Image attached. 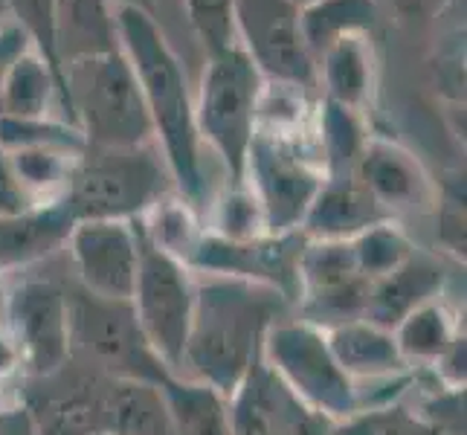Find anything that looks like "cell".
<instances>
[{
  "label": "cell",
  "mask_w": 467,
  "mask_h": 435,
  "mask_svg": "<svg viewBox=\"0 0 467 435\" xmlns=\"http://www.w3.org/2000/svg\"><path fill=\"white\" fill-rule=\"evenodd\" d=\"M119 47L131 61L154 125V145L163 154L174 192L195 209L206 201L203 142L195 125V99L181 58L174 56L157 18L134 6H117Z\"/></svg>",
  "instance_id": "1"
},
{
  "label": "cell",
  "mask_w": 467,
  "mask_h": 435,
  "mask_svg": "<svg viewBox=\"0 0 467 435\" xmlns=\"http://www.w3.org/2000/svg\"><path fill=\"white\" fill-rule=\"evenodd\" d=\"M287 308L291 302L273 287L230 276H198L181 375L230 398L259 363L270 326Z\"/></svg>",
  "instance_id": "2"
},
{
  "label": "cell",
  "mask_w": 467,
  "mask_h": 435,
  "mask_svg": "<svg viewBox=\"0 0 467 435\" xmlns=\"http://www.w3.org/2000/svg\"><path fill=\"white\" fill-rule=\"evenodd\" d=\"M169 192L174 183L154 142L134 149L85 145L64 203L76 221H137Z\"/></svg>",
  "instance_id": "3"
},
{
  "label": "cell",
  "mask_w": 467,
  "mask_h": 435,
  "mask_svg": "<svg viewBox=\"0 0 467 435\" xmlns=\"http://www.w3.org/2000/svg\"><path fill=\"white\" fill-rule=\"evenodd\" d=\"M70 122L88 145L134 149L154 142V125L137 73L122 50L78 58L61 70Z\"/></svg>",
  "instance_id": "4"
},
{
  "label": "cell",
  "mask_w": 467,
  "mask_h": 435,
  "mask_svg": "<svg viewBox=\"0 0 467 435\" xmlns=\"http://www.w3.org/2000/svg\"><path fill=\"white\" fill-rule=\"evenodd\" d=\"M308 125H255V134L247 151L244 183L259 201L270 235L294 233L302 227L314 195L319 192L326 171L317 140Z\"/></svg>",
  "instance_id": "5"
},
{
  "label": "cell",
  "mask_w": 467,
  "mask_h": 435,
  "mask_svg": "<svg viewBox=\"0 0 467 435\" xmlns=\"http://www.w3.org/2000/svg\"><path fill=\"white\" fill-rule=\"evenodd\" d=\"M265 88V76L235 41L218 53H209L195 99V125L201 142L227 166L230 183H244L247 151L259 125Z\"/></svg>",
  "instance_id": "6"
},
{
  "label": "cell",
  "mask_w": 467,
  "mask_h": 435,
  "mask_svg": "<svg viewBox=\"0 0 467 435\" xmlns=\"http://www.w3.org/2000/svg\"><path fill=\"white\" fill-rule=\"evenodd\" d=\"M262 360L287 395L334 424L360 409V389L334 360L326 328L302 316L273 322L262 346Z\"/></svg>",
  "instance_id": "7"
},
{
  "label": "cell",
  "mask_w": 467,
  "mask_h": 435,
  "mask_svg": "<svg viewBox=\"0 0 467 435\" xmlns=\"http://www.w3.org/2000/svg\"><path fill=\"white\" fill-rule=\"evenodd\" d=\"M137 223V221H134ZM140 267L131 294V311L137 326L146 337L154 357L163 363L169 372L181 375L183 351L192 328V314H195V294L198 276L181 259L154 247L140 230Z\"/></svg>",
  "instance_id": "8"
},
{
  "label": "cell",
  "mask_w": 467,
  "mask_h": 435,
  "mask_svg": "<svg viewBox=\"0 0 467 435\" xmlns=\"http://www.w3.org/2000/svg\"><path fill=\"white\" fill-rule=\"evenodd\" d=\"M70 296L73 357H82L96 372L157 383L169 368L154 357L142 337L131 302L90 296L78 287Z\"/></svg>",
  "instance_id": "9"
},
{
  "label": "cell",
  "mask_w": 467,
  "mask_h": 435,
  "mask_svg": "<svg viewBox=\"0 0 467 435\" xmlns=\"http://www.w3.org/2000/svg\"><path fill=\"white\" fill-rule=\"evenodd\" d=\"M233 36L267 85L317 88V58L305 41L296 0H235Z\"/></svg>",
  "instance_id": "10"
},
{
  "label": "cell",
  "mask_w": 467,
  "mask_h": 435,
  "mask_svg": "<svg viewBox=\"0 0 467 435\" xmlns=\"http://www.w3.org/2000/svg\"><path fill=\"white\" fill-rule=\"evenodd\" d=\"M4 328L29 380L53 378L73 360L70 296L50 279H24L9 290Z\"/></svg>",
  "instance_id": "11"
},
{
  "label": "cell",
  "mask_w": 467,
  "mask_h": 435,
  "mask_svg": "<svg viewBox=\"0 0 467 435\" xmlns=\"http://www.w3.org/2000/svg\"><path fill=\"white\" fill-rule=\"evenodd\" d=\"M308 244L302 230L282 235H255V238H223L203 233L198 250L192 253L189 270L195 276H230L273 287L291 305L299 302V259Z\"/></svg>",
  "instance_id": "12"
},
{
  "label": "cell",
  "mask_w": 467,
  "mask_h": 435,
  "mask_svg": "<svg viewBox=\"0 0 467 435\" xmlns=\"http://www.w3.org/2000/svg\"><path fill=\"white\" fill-rule=\"evenodd\" d=\"M67 250L82 290L99 299L128 302L140 267L134 221H76Z\"/></svg>",
  "instance_id": "13"
},
{
  "label": "cell",
  "mask_w": 467,
  "mask_h": 435,
  "mask_svg": "<svg viewBox=\"0 0 467 435\" xmlns=\"http://www.w3.org/2000/svg\"><path fill=\"white\" fill-rule=\"evenodd\" d=\"M102 372L70 360L58 375L29 380L18 395L36 421L38 435H96L102 432Z\"/></svg>",
  "instance_id": "14"
},
{
  "label": "cell",
  "mask_w": 467,
  "mask_h": 435,
  "mask_svg": "<svg viewBox=\"0 0 467 435\" xmlns=\"http://www.w3.org/2000/svg\"><path fill=\"white\" fill-rule=\"evenodd\" d=\"M354 174L375 198V203L395 221L400 215L427 212L439 201V192L424 163L404 142L392 137L368 134Z\"/></svg>",
  "instance_id": "15"
},
{
  "label": "cell",
  "mask_w": 467,
  "mask_h": 435,
  "mask_svg": "<svg viewBox=\"0 0 467 435\" xmlns=\"http://www.w3.org/2000/svg\"><path fill=\"white\" fill-rule=\"evenodd\" d=\"M389 215L375 203L358 174H328L302 218V233L311 241H351Z\"/></svg>",
  "instance_id": "16"
},
{
  "label": "cell",
  "mask_w": 467,
  "mask_h": 435,
  "mask_svg": "<svg viewBox=\"0 0 467 435\" xmlns=\"http://www.w3.org/2000/svg\"><path fill=\"white\" fill-rule=\"evenodd\" d=\"M73 227L76 218L64 198L36 203L18 215L0 218V273L50 259L53 253L67 247Z\"/></svg>",
  "instance_id": "17"
},
{
  "label": "cell",
  "mask_w": 467,
  "mask_h": 435,
  "mask_svg": "<svg viewBox=\"0 0 467 435\" xmlns=\"http://www.w3.org/2000/svg\"><path fill=\"white\" fill-rule=\"evenodd\" d=\"M326 337L334 360L354 386L360 380H398L412 372L395 343V334L366 316L331 326L326 328Z\"/></svg>",
  "instance_id": "18"
},
{
  "label": "cell",
  "mask_w": 467,
  "mask_h": 435,
  "mask_svg": "<svg viewBox=\"0 0 467 435\" xmlns=\"http://www.w3.org/2000/svg\"><path fill=\"white\" fill-rule=\"evenodd\" d=\"M447 273L436 255L418 250L410 255L404 264H398L392 273L372 282L366 305V319H372L375 326L395 328L400 319L410 316L415 308L441 296Z\"/></svg>",
  "instance_id": "19"
},
{
  "label": "cell",
  "mask_w": 467,
  "mask_h": 435,
  "mask_svg": "<svg viewBox=\"0 0 467 435\" xmlns=\"http://www.w3.org/2000/svg\"><path fill=\"white\" fill-rule=\"evenodd\" d=\"M317 85L322 88V99L363 114L378 88V53L372 36L358 32L326 47L317 58Z\"/></svg>",
  "instance_id": "20"
},
{
  "label": "cell",
  "mask_w": 467,
  "mask_h": 435,
  "mask_svg": "<svg viewBox=\"0 0 467 435\" xmlns=\"http://www.w3.org/2000/svg\"><path fill=\"white\" fill-rule=\"evenodd\" d=\"M53 44L61 70L78 58L122 50L117 6L110 0H56Z\"/></svg>",
  "instance_id": "21"
},
{
  "label": "cell",
  "mask_w": 467,
  "mask_h": 435,
  "mask_svg": "<svg viewBox=\"0 0 467 435\" xmlns=\"http://www.w3.org/2000/svg\"><path fill=\"white\" fill-rule=\"evenodd\" d=\"M102 432L108 435H174L166 398L151 380L105 378Z\"/></svg>",
  "instance_id": "22"
},
{
  "label": "cell",
  "mask_w": 467,
  "mask_h": 435,
  "mask_svg": "<svg viewBox=\"0 0 467 435\" xmlns=\"http://www.w3.org/2000/svg\"><path fill=\"white\" fill-rule=\"evenodd\" d=\"M166 398L174 435H233L230 398L209 383L166 372L157 380Z\"/></svg>",
  "instance_id": "23"
},
{
  "label": "cell",
  "mask_w": 467,
  "mask_h": 435,
  "mask_svg": "<svg viewBox=\"0 0 467 435\" xmlns=\"http://www.w3.org/2000/svg\"><path fill=\"white\" fill-rule=\"evenodd\" d=\"M0 117L18 119H67V105H64V90L56 73L50 70L36 50H29L6 76L0 88Z\"/></svg>",
  "instance_id": "24"
},
{
  "label": "cell",
  "mask_w": 467,
  "mask_h": 435,
  "mask_svg": "<svg viewBox=\"0 0 467 435\" xmlns=\"http://www.w3.org/2000/svg\"><path fill=\"white\" fill-rule=\"evenodd\" d=\"M285 386L259 357L238 389L230 395L233 435H279Z\"/></svg>",
  "instance_id": "25"
},
{
  "label": "cell",
  "mask_w": 467,
  "mask_h": 435,
  "mask_svg": "<svg viewBox=\"0 0 467 435\" xmlns=\"http://www.w3.org/2000/svg\"><path fill=\"white\" fill-rule=\"evenodd\" d=\"M395 343L410 366H432L441 354L462 337L456 314L441 299H432L421 308H415L392 328Z\"/></svg>",
  "instance_id": "26"
},
{
  "label": "cell",
  "mask_w": 467,
  "mask_h": 435,
  "mask_svg": "<svg viewBox=\"0 0 467 435\" xmlns=\"http://www.w3.org/2000/svg\"><path fill=\"white\" fill-rule=\"evenodd\" d=\"M366 140L368 128L360 110L343 108L331 99H322L317 105V149L326 177L351 174L360 160Z\"/></svg>",
  "instance_id": "27"
},
{
  "label": "cell",
  "mask_w": 467,
  "mask_h": 435,
  "mask_svg": "<svg viewBox=\"0 0 467 435\" xmlns=\"http://www.w3.org/2000/svg\"><path fill=\"white\" fill-rule=\"evenodd\" d=\"M302 15V32L308 41V50L314 58L331 47L343 36H358L368 32L380 21V9L375 0H311V4L299 6Z\"/></svg>",
  "instance_id": "28"
},
{
  "label": "cell",
  "mask_w": 467,
  "mask_h": 435,
  "mask_svg": "<svg viewBox=\"0 0 467 435\" xmlns=\"http://www.w3.org/2000/svg\"><path fill=\"white\" fill-rule=\"evenodd\" d=\"M137 223L154 247L181 259L186 267L206 233V223L201 221L198 209L186 203L177 192H169L166 198H160L146 215L137 218Z\"/></svg>",
  "instance_id": "29"
},
{
  "label": "cell",
  "mask_w": 467,
  "mask_h": 435,
  "mask_svg": "<svg viewBox=\"0 0 467 435\" xmlns=\"http://www.w3.org/2000/svg\"><path fill=\"white\" fill-rule=\"evenodd\" d=\"M363 276L354 262L351 241H311L299 259V302ZM296 302V305H299Z\"/></svg>",
  "instance_id": "30"
},
{
  "label": "cell",
  "mask_w": 467,
  "mask_h": 435,
  "mask_svg": "<svg viewBox=\"0 0 467 435\" xmlns=\"http://www.w3.org/2000/svg\"><path fill=\"white\" fill-rule=\"evenodd\" d=\"M6 154L12 160V169L18 174V181L24 183V189L36 203L64 198L78 160V154L61 149H18Z\"/></svg>",
  "instance_id": "31"
},
{
  "label": "cell",
  "mask_w": 467,
  "mask_h": 435,
  "mask_svg": "<svg viewBox=\"0 0 467 435\" xmlns=\"http://www.w3.org/2000/svg\"><path fill=\"white\" fill-rule=\"evenodd\" d=\"M334 435H447L432 421L404 404L400 398L386 404L360 407L354 415L334 424Z\"/></svg>",
  "instance_id": "32"
},
{
  "label": "cell",
  "mask_w": 467,
  "mask_h": 435,
  "mask_svg": "<svg viewBox=\"0 0 467 435\" xmlns=\"http://www.w3.org/2000/svg\"><path fill=\"white\" fill-rule=\"evenodd\" d=\"M351 250L358 270L368 282H375L386 276V273H392L398 264H404L415 253V244L407 235V230L395 218H389L363 230L358 238H351Z\"/></svg>",
  "instance_id": "33"
},
{
  "label": "cell",
  "mask_w": 467,
  "mask_h": 435,
  "mask_svg": "<svg viewBox=\"0 0 467 435\" xmlns=\"http://www.w3.org/2000/svg\"><path fill=\"white\" fill-rule=\"evenodd\" d=\"M85 134L76 125L64 119H18V117H0V149L18 151V149H61L82 154Z\"/></svg>",
  "instance_id": "34"
},
{
  "label": "cell",
  "mask_w": 467,
  "mask_h": 435,
  "mask_svg": "<svg viewBox=\"0 0 467 435\" xmlns=\"http://www.w3.org/2000/svg\"><path fill=\"white\" fill-rule=\"evenodd\" d=\"M206 230L223 238H235V241L267 235L265 212L259 201H255V195L247 189V183H230V189L223 192V198L215 201Z\"/></svg>",
  "instance_id": "35"
},
{
  "label": "cell",
  "mask_w": 467,
  "mask_h": 435,
  "mask_svg": "<svg viewBox=\"0 0 467 435\" xmlns=\"http://www.w3.org/2000/svg\"><path fill=\"white\" fill-rule=\"evenodd\" d=\"M6 6H9V18L24 26L32 47H36V53L50 64V70L56 73L58 85L64 90V76H61V67L56 61V44H53V6H56V0H6ZM64 105H67V96H64ZM67 119H70V114H67Z\"/></svg>",
  "instance_id": "36"
},
{
  "label": "cell",
  "mask_w": 467,
  "mask_h": 435,
  "mask_svg": "<svg viewBox=\"0 0 467 435\" xmlns=\"http://www.w3.org/2000/svg\"><path fill=\"white\" fill-rule=\"evenodd\" d=\"M233 4L235 0H186L189 24L198 32L206 53H218L235 41L233 36Z\"/></svg>",
  "instance_id": "37"
},
{
  "label": "cell",
  "mask_w": 467,
  "mask_h": 435,
  "mask_svg": "<svg viewBox=\"0 0 467 435\" xmlns=\"http://www.w3.org/2000/svg\"><path fill=\"white\" fill-rule=\"evenodd\" d=\"M415 409L447 435H464V389H450V386L436 383V389Z\"/></svg>",
  "instance_id": "38"
},
{
  "label": "cell",
  "mask_w": 467,
  "mask_h": 435,
  "mask_svg": "<svg viewBox=\"0 0 467 435\" xmlns=\"http://www.w3.org/2000/svg\"><path fill=\"white\" fill-rule=\"evenodd\" d=\"M279 435H334V421L308 407H302L296 398L285 392Z\"/></svg>",
  "instance_id": "39"
},
{
  "label": "cell",
  "mask_w": 467,
  "mask_h": 435,
  "mask_svg": "<svg viewBox=\"0 0 467 435\" xmlns=\"http://www.w3.org/2000/svg\"><path fill=\"white\" fill-rule=\"evenodd\" d=\"M439 209V238L441 244L464 259V203H462V195H453V198H441V203L436 201Z\"/></svg>",
  "instance_id": "40"
},
{
  "label": "cell",
  "mask_w": 467,
  "mask_h": 435,
  "mask_svg": "<svg viewBox=\"0 0 467 435\" xmlns=\"http://www.w3.org/2000/svg\"><path fill=\"white\" fill-rule=\"evenodd\" d=\"M29 206H36V201H32V195L18 181V174H15L9 154L0 149V218L18 215Z\"/></svg>",
  "instance_id": "41"
},
{
  "label": "cell",
  "mask_w": 467,
  "mask_h": 435,
  "mask_svg": "<svg viewBox=\"0 0 467 435\" xmlns=\"http://www.w3.org/2000/svg\"><path fill=\"white\" fill-rule=\"evenodd\" d=\"M29 50H36V47H32L24 26L12 18L0 21V88H4L6 76L12 73L15 64H18Z\"/></svg>",
  "instance_id": "42"
},
{
  "label": "cell",
  "mask_w": 467,
  "mask_h": 435,
  "mask_svg": "<svg viewBox=\"0 0 467 435\" xmlns=\"http://www.w3.org/2000/svg\"><path fill=\"white\" fill-rule=\"evenodd\" d=\"M464 363H467V343H464V334H462V337H456L453 346H450L430 368L436 372V383L439 386H450V389H464V378H467Z\"/></svg>",
  "instance_id": "43"
},
{
  "label": "cell",
  "mask_w": 467,
  "mask_h": 435,
  "mask_svg": "<svg viewBox=\"0 0 467 435\" xmlns=\"http://www.w3.org/2000/svg\"><path fill=\"white\" fill-rule=\"evenodd\" d=\"M378 9L395 12L400 21H427L436 18L447 0H375Z\"/></svg>",
  "instance_id": "44"
},
{
  "label": "cell",
  "mask_w": 467,
  "mask_h": 435,
  "mask_svg": "<svg viewBox=\"0 0 467 435\" xmlns=\"http://www.w3.org/2000/svg\"><path fill=\"white\" fill-rule=\"evenodd\" d=\"M0 435H38L21 398H15L12 404H0Z\"/></svg>",
  "instance_id": "45"
},
{
  "label": "cell",
  "mask_w": 467,
  "mask_h": 435,
  "mask_svg": "<svg viewBox=\"0 0 467 435\" xmlns=\"http://www.w3.org/2000/svg\"><path fill=\"white\" fill-rule=\"evenodd\" d=\"M18 372H21V354H18V348H15L6 328L0 326V380H6Z\"/></svg>",
  "instance_id": "46"
},
{
  "label": "cell",
  "mask_w": 467,
  "mask_h": 435,
  "mask_svg": "<svg viewBox=\"0 0 467 435\" xmlns=\"http://www.w3.org/2000/svg\"><path fill=\"white\" fill-rule=\"evenodd\" d=\"M110 4H114V6H134V9L154 15V0H110Z\"/></svg>",
  "instance_id": "47"
},
{
  "label": "cell",
  "mask_w": 467,
  "mask_h": 435,
  "mask_svg": "<svg viewBox=\"0 0 467 435\" xmlns=\"http://www.w3.org/2000/svg\"><path fill=\"white\" fill-rule=\"evenodd\" d=\"M9 18V6H6V0H0V21H6Z\"/></svg>",
  "instance_id": "48"
},
{
  "label": "cell",
  "mask_w": 467,
  "mask_h": 435,
  "mask_svg": "<svg viewBox=\"0 0 467 435\" xmlns=\"http://www.w3.org/2000/svg\"><path fill=\"white\" fill-rule=\"evenodd\" d=\"M296 4H299V6H305V4H311V0H296Z\"/></svg>",
  "instance_id": "49"
},
{
  "label": "cell",
  "mask_w": 467,
  "mask_h": 435,
  "mask_svg": "<svg viewBox=\"0 0 467 435\" xmlns=\"http://www.w3.org/2000/svg\"><path fill=\"white\" fill-rule=\"evenodd\" d=\"M96 435H108V432H96Z\"/></svg>",
  "instance_id": "50"
}]
</instances>
